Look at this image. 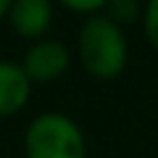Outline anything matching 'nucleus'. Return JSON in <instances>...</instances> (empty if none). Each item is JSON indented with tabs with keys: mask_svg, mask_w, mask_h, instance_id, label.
Masks as SVG:
<instances>
[{
	"mask_svg": "<svg viewBox=\"0 0 158 158\" xmlns=\"http://www.w3.org/2000/svg\"><path fill=\"white\" fill-rule=\"evenodd\" d=\"M79 66L98 82H113L124 74L129 61V42L124 27H118L106 13L87 16L77 34Z\"/></svg>",
	"mask_w": 158,
	"mask_h": 158,
	"instance_id": "nucleus-1",
	"label": "nucleus"
},
{
	"mask_svg": "<svg viewBox=\"0 0 158 158\" xmlns=\"http://www.w3.org/2000/svg\"><path fill=\"white\" fill-rule=\"evenodd\" d=\"M27 158H87V140L82 127L61 111L34 116L24 129Z\"/></svg>",
	"mask_w": 158,
	"mask_h": 158,
	"instance_id": "nucleus-2",
	"label": "nucleus"
},
{
	"mask_svg": "<svg viewBox=\"0 0 158 158\" xmlns=\"http://www.w3.org/2000/svg\"><path fill=\"white\" fill-rule=\"evenodd\" d=\"M69 66H71L69 45H63L61 40H50V37L32 42L21 58V69L27 74V79L32 82V87L58 82L69 71Z\"/></svg>",
	"mask_w": 158,
	"mask_h": 158,
	"instance_id": "nucleus-3",
	"label": "nucleus"
},
{
	"mask_svg": "<svg viewBox=\"0 0 158 158\" xmlns=\"http://www.w3.org/2000/svg\"><path fill=\"white\" fill-rule=\"evenodd\" d=\"M53 0H13L6 21L19 37L40 42L53 27Z\"/></svg>",
	"mask_w": 158,
	"mask_h": 158,
	"instance_id": "nucleus-4",
	"label": "nucleus"
},
{
	"mask_svg": "<svg viewBox=\"0 0 158 158\" xmlns=\"http://www.w3.org/2000/svg\"><path fill=\"white\" fill-rule=\"evenodd\" d=\"M32 82L27 79L21 63L0 61V121L11 118L29 103Z\"/></svg>",
	"mask_w": 158,
	"mask_h": 158,
	"instance_id": "nucleus-5",
	"label": "nucleus"
},
{
	"mask_svg": "<svg viewBox=\"0 0 158 158\" xmlns=\"http://www.w3.org/2000/svg\"><path fill=\"white\" fill-rule=\"evenodd\" d=\"M103 13L108 19H113L118 27H124V24L137 21L142 16V6H140V0H108Z\"/></svg>",
	"mask_w": 158,
	"mask_h": 158,
	"instance_id": "nucleus-6",
	"label": "nucleus"
},
{
	"mask_svg": "<svg viewBox=\"0 0 158 158\" xmlns=\"http://www.w3.org/2000/svg\"><path fill=\"white\" fill-rule=\"evenodd\" d=\"M142 29L153 50H158V0H145L142 6Z\"/></svg>",
	"mask_w": 158,
	"mask_h": 158,
	"instance_id": "nucleus-7",
	"label": "nucleus"
},
{
	"mask_svg": "<svg viewBox=\"0 0 158 158\" xmlns=\"http://www.w3.org/2000/svg\"><path fill=\"white\" fill-rule=\"evenodd\" d=\"M58 6H63L66 11L79 13V16H95V13H103L108 6V0H58Z\"/></svg>",
	"mask_w": 158,
	"mask_h": 158,
	"instance_id": "nucleus-8",
	"label": "nucleus"
},
{
	"mask_svg": "<svg viewBox=\"0 0 158 158\" xmlns=\"http://www.w3.org/2000/svg\"><path fill=\"white\" fill-rule=\"evenodd\" d=\"M11 3H13V0H0V21L8 16V8H11Z\"/></svg>",
	"mask_w": 158,
	"mask_h": 158,
	"instance_id": "nucleus-9",
	"label": "nucleus"
}]
</instances>
